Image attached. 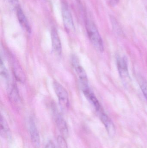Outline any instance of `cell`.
I'll use <instances>...</instances> for the list:
<instances>
[{
	"mask_svg": "<svg viewBox=\"0 0 147 148\" xmlns=\"http://www.w3.org/2000/svg\"><path fill=\"white\" fill-rule=\"evenodd\" d=\"M11 60L12 69L16 78L19 82H24L26 79V77L23 70L16 60L13 58Z\"/></svg>",
	"mask_w": 147,
	"mask_h": 148,
	"instance_id": "cell-11",
	"label": "cell"
},
{
	"mask_svg": "<svg viewBox=\"0 0 147 148\" xmlns=\"http://www.w3.org/2000/svg\"><path fill=\"white\" fill-rule=\"evenodd\" d=\"M62 14L66 30L69 33L73 32L75 29V27L72 16L68 6L65 3H63L62 5Z\"/></svg>",
	"mask_w": 147,
	"mask_h": 148,
	"instance_id": "cell-5",
	"label": "cell"
},
{
	"mask_svg": "<svg viewBox=\"0 0 147 148\" xmlns=\"http://www.w3.org/2000/svg\"><path fill=\"white\" fill-rule=\"evenodd\" d=\"M45 148H56L54 143L52 141H49L46 145Z\"/></svg>",
	"mask_w": 147,
	"mask_h": 148,
	"instance_id": "cell-18",
	"label": "cell"
},
{
	"mask_svg": "<svg viewBox=\"0 0 147 148\" xmlns=\"http://www.w3.org/2000/svg\"><path fill=\"white\" fill-rule=\"evenodd\" d=\"M72 63L73 67L75 69L76 73L79 79V83L81 89L89 87V82L87 75L84 69L78 62L77 58L73 57L72 59Z\"/></svg>",
	"mask_w": 147,
	"mask_h": 148,
	"instance_id": "cell-4",
	"label": "cell"
},
{
	"mask_svg": "<svg viewBox=\"0 0 147 148\" xmlns=\"http://www.w3.org/2000/svg\"><path fill=\"white\" fill-rule=\"evenodd\" d=\"M98 114L101 121L105 126L109 135L113 137L115 134L116 129L113 122L104 111H102Z\"/></svg>",
	"mask_w": 147,
	"mask_h": 148,
	"instance_id": "cell-10",
	"label": "cell"
},
{
	"mask_svg": "<svg viewBox=\"0 0 147 148\" xmlns=\"http://www.w3.org/2000/svg\"><path fill=\"white\" fill-rule=\"evenodd\" d=\"M85 27L89 39L94 47L99 52H103L104 50L103 42L95 23L91 20H87Z\"/></svg>",
	"mask_w": 147,
	"mask_h": 148,
	"instance_id": "cell-1",
	"label": "cell"
},
{
	"mask_svg": "<svg viewBox=\"0 0 147 148\" xmlns=\"http://www.w3.org/2000/svg\"><path fill=\"white\" fill-rule=\"evenodd\" d=\"M119 2V0H109V3L110 5L113 7L116 6Z\"/></svg>",
	"mask_w": 147,
	"mask_h": 148,
	"instance_id": "cell-17",
	"label": "cell"
},
{
	"mask_svg": "<svg viewBox=\"0 0 147 148\" xmlns=\"http://www.w3.org/2000/svg\"><path fill=\"white\" fill-rule=\"evenodd\" d=\"M54 111L55 115V122L62 136L66 137L68 134V129L65 121L57 110L54 109Z\"/></svg>",
	"mask_w": 147,
	"mask_h": 148,
	"instance_id": "cell-9",
	"label": "cell"
},
{
	"mask_svg": "<svg viewBox=\"0 0 147 148\" xmlns=\"http://www.w3.org/2000/svg\"><path fill=\"white\" fill-rule=\"evenodd\" d=\"M82 90L86 98L91 103V105L94 107L96 111L98 114L104 111L99 101L98 100L93 92L91 90L89 87L85 88L82 89Z\"/></svg>",
	"mask_w": 147,
	"mask_h": 148,
	"instance_id": "cell-7",
	"label": "cell"
},
{
	"mask_svg": "<svg viewBox=\"0 0 147 148\" xmlns=\"http://www.w3.org/2000/svg\"><path fill=\"white\" fill-rule=\"evenodd\" d=\"M51 39L53 50L56 55L59 56L62 53V45L59 36L55 28H52L51 30Z\"/></svg>",
	"mask_w": 147,
	"mask_h": 148,
	"instance_id": "cell-8",
	"label": "cell"
},
{
	"mask_svg": "<svg viewBox=\"0 0 147 148\" xmlns=\"http://www.w3.org/2000/svg\"><path fill=\"white\" fill-rule=\"evenodd\" d=\"M16 15L19 23L22 27L28 33L31 32V29L28 21L20 6L16 9Z\"/></svg>",
	"mask_w": 147,
	"mask_h": 148,
	"instance_id": "cell-12",
	"label": "cell"
},
{
	"mask_svg": "<svg viewBox=\"0 0 147 148\" xmlns=\"http://www.w3.org/2000/svg\"><path fill=\"white\" fill-rule=\"evenodd\" d=\"M29 130L32 143L34 148H40V139L39 131L35 122L33 117H30L29 121Z\"/></svg>",
	"mask_w": 147,
	"mask_h": 148,
	"instance_id": "cell-6",
	"label": "cell"
},
{
	"mask_svg": "<svg viewBox=\"0 0 147 148\" xmlns=\"http://www.w3.org/2000/svg\"><path fill=\"white\" fill-rule=\"evenodd\" d=\"M53 87L60 107L63 109L66 108L69 103V95L67 90L63 85L56 81L54 82Z\"/></svg>",
	"mask_w": 147,
	"mask_h": 148,
	"instance_id": "cell-2",
	"label": "cell"
},
{
	"mask_svg": "<svg viewBox=\"0 0 147 148\" xmlns=\"http://www.w3.org/2000/svg\"><path fill=\"white\" fill-rule=\"evenodd\" d=\"M117 66L120 77L123 83L126 86L130 84V78L128 67L127 60L126 57H120L117 58Z\"/></svg>",
	"mask_w": 147,
	"mask_h": 148,
	"instance_id": "cell-3",
	"label": "cell"
},
{
	"mask_svg": "<svg viewBox=\"0 0 147 148\" xmlns=\"http://www.w3.org/2000/svg\"><path fill=\"white\" fill-rule=\"evenodd\" d=\"M57 143L59 148H68L67 143L64 136H58Z\"/></svg>",
	"mask_w": 147,
	"mask_h": 148,
	"instance_id": "cell-15",
	"label": "cell"
},
{
	"mask_svg": "<svg viewBox=\"0 0 147 148\" xmlns=\"http://www.w3.org/2000/svg\"><path fill=\"white\" fill-rule=\"evenodd\" d=\"M138 82L141 89L147 101V81L143 77H138Z\"/></svg>",
	"mask_w": 147,
	"mask_h": 148,
	"instance_id": "cell-14",
	"label": "cell"
},
{
	"mask_svg": "<svg viewBox=\"0 0 147 148\" xmlns=\"http://www.w3.org/2000/svg\"><path fill=\"white\" fill-rule=\"evenodd\" d=\"M7 1L16 9L20 6L18 0H7Z\"/></svg>",
	"mask_w": 147,
	"mask_h": 148,
	"instance_id": "cell-16",
	"label": "cell"
},
{
	"mask_svg": "<svg viewBox=\"0 0 147 148\" xmlns=\"http://www.w3.org/2000/svg\"><path fill=\"white\" fill-rule=\"evenodd\" d=\"M1 134L2 137L7 138L9 136L10 130L6 119L2 115L1 116Z\"/></svg>",
	"mask_w": 147,
	"mask_h": 148,
	"instance_id": "cell-13",
	"label": "cell"
}]
</instances>
